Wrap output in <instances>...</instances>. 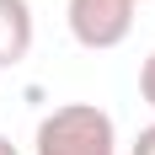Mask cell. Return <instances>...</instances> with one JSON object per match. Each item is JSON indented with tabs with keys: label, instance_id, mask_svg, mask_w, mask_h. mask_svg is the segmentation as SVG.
<instances>
[{
	"label": "cell",
	"instance_id": "obj_5",
	"mask_svg": "<svg viewBox=\"0 0 155 155\" xmlns=\"http://www.w3.org/2000/svg\"><path fill=\"white\" fill-rule=\"evenodd\" d=\"M134 155H155V123L139 128V139H134Z\"/></svg>",
	"mask_w": 155,
	"mask_h": 155
},
{
	"label": "cell",
	"instance_id": "obj_1",
	"mask_svg": "<svg viewBox=\"0 0 155 155\" xmlns=\"http://www.w3.org/2000/svg\"><path fill=\"white\" fill-rule=\"evenodd\" d=\"M38 155H118V128L96 102H64L38 123Z\"/></svg>",
	"mask_w": 155,
	"mask_h": 155
},
{
	"label": "cell",
	"instance_id": "obj_6",
	"mask_svg": "<svg viewBox=\"0 0 155 155\" xmlns=\"http://www.w3.org/2000/svg\"><path fill=\"white\" fill-rule=\"evenodd\" d=\"M0 155H16V144H11V139H5V134H0Z\"/></svg>",
	"mask_w": 155,
	"mask_h": 155
},
{
	"label": "cell",
	"instance_id": "obj_2",
	"mask_svg": "<svg viewBox=\"0 0 155 155\" xmlns=\"http://www.w3.org/2000/svg\"><path fill=\"white\" fill-rule=\"evenodd\" d=\"M134 11H139V0H70L64 21H70V38L80 48L107 54L134 32Z\"/></svg>",
	"mask_w": 155,
	"mask_h": 155
},
{
	"label": "cell",
	"instance_id": "obj_3",
	"mask_svg": "<svg viewBox=\"0 0 155 155\" xmlns=\"http://www.w3.org/2000/svg\"><path fill=\"white\" fill-rule=\"evenodd\" d=\"M32 48V5L27 0H0V70L27 59Z\"/></svg>",
	"mask_w": 155,
	"mask_h": 155
},
{
	"label": "cell",
	"instance_id": "obj_4",
	"mask_svg": "<svg viewBox=\"0 0 155 155\" xmlns=\"http://www.w3.org/2000/svg\"><path fill=\"white\" fill-rule=\"evenodd\" d=\"M139 96H144V102L155 107V54L144 59V70H139Z\"/></svg>",
	"mask_w": 155,
	"mask_h": 155
}]
</instances>
